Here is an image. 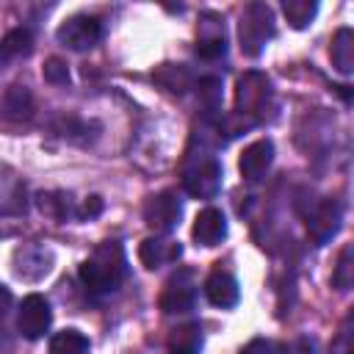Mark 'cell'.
I'll return each instance as SVG.
<instances>
[{
    "instance_id": "4",
    "label": "cell",
    "mask_w": 354,
    "mask_h": 354,
    "mask_svg": "<svg viewBox=\"0 0 354 354\" xmlns=\"http://www.w3.org/2000/svg\"><path fill=\"white\" fill-rule=\"evenodd\" d=\"M183 188L196 199H213L221 191V163L210 152L194 158L183 169Z\"/></svg>"
},
{
    "instance_id": "7",
    "label": "cell",
    "mask_w": 354,
    "mask_h": 354,
    "mask_svg": "<svg viewBox=\"0 0 354 354\" xmlns=\"http://www.w3.org/2000/svg\"><path fill=\"white\" fill-rule=\"evenodd\" d=\"M183 216V202L174 191H160L144 202V221L155 232H171Z\"/></svg>"
},
{
    "instance_id": "28",
    "label": "cell",
    "mask_w": 354,
    "mask_h": 354,
    "mask_svg": "<svg viewBox=\"0 0 354 354\" xmlns=\"http://www.w3.org/2000/svg\"><path fill=\"white\" fill-rule=\"evenodd\" d=\"M241 354H279V348L271 343V340H263V337H254L252 343H246L241 348Z\"/></svg>"
},
{
    "instance_id": "18",
    "label": "cell",
    "mask_w": 354,
    "mask_h": 354,
    "mask_svg": "<svg viewBox=\"0 0 354 354\" xmlns=\"http://www.w3.org/2000/svg\"><path fill=\"white\" fill-rule=\"evenodd\" d=\"M36 202H39V210H41L44 216L55 218V221H66V218H72V216L77 218V207H75L72 196L64 194V191H47V194H39Z\"/></svg>"
},
{
    "instance_id": "8",
    "label": "cell",
    "mask_w": 354,
    "mask_h": 354,
    "mask_svg": "<svg viewBox=\"0 0 354 354\" xmlns=\"http://www.w3.org/2000/svg\"><path fill=\"white\" fill-rule=\"evenodd\" d=\"M340 221H343V207L337 199H321L313 213L307 216V227H310V235L315 241V246H324L329 238H335V232L340 230Z\"/></svg>"
},
{
    "instance_id": "16",
    "label": "cell",
    "mask_w": 354,
    "mask_h": 354,
    "mask_svg": "<svg viewBox=\"0 0 354 354\" xmlns=\"http://www.w3.org/2000/svg\"><path fill=\"white\" fill-rule=\"evenodd\" d=\"M25 213V185L14 174H3L0 169V218Z\"/></svg>"
},
{
    "instance_id": "26",
    "label": "cell",
    "mask_w": 354,
    "mask_h": 354,
    "mask_svg": "<svg viewBox=\"0 0 354 354\" xmlns=\"http://www.w3.org/2000/svg\"><path fill=\"white\" fill-rule=\"evenodd\" d=\"M351 324H354V315L348 313L346 318H343V324H340V329H337V337L332 340V346H329V351L332 354H354V343H351Z\"/></svg>"
},
{
    "instance_id": "12",
    "label": "cell",
    "mask_w": 354,
    "mask_h": 354,
    "mask_svg": "<svg viewBox=\"0 0 354 354\" xmlns=\"http://www.w3.org/2000/svg\"><path fill=\"white\" fill-rule=\"evenodd\" d=\"M271 163H274V144H271V138H260V141H252L241 152L238 169H241V177L243 180L257 183V180L266 177V171L271 169Z\"/></svg>"
},
{
    "instance_id": "31",
    "label": "cell",
    "mask_w": 354,
    "mask_h": 354,
    "mask_svg": "<svg viewBox=\"0 0 354 354\" xmlns=\"http://www.w3.org/2000/svg\"><path fill=\"white\" fill-rule=\"evenodd\" d=\"M293 354H315V351H313V343L299 340V343H296V348H293Z\"/></svg>"
},
{
    "instance_id": "10",
    "label": "cell",
    "mask_w": 354,
    "mask_h": 354,
    "mask_svg": "<svg viewBox=\"0 0 354 354\" xmlns=\"http://www.w3.org/2000/svg\"><path fill=\"white\" fill-rule=\"evenodd\" d=\"M194 301H196V285L191 282V271L185 268L166 282V288L160 293V310L169 315L188 313V310H194Z\"/></svg>"
},
{
    "instance_id": "15",
    "label": "cell",
    "mask_w": 354,
    "mask_h": 354,
    "mask_svg": "<svg viewBox=\"0 0 354 354\" xmlns=\"http://www.w3.org/2000/svg\"><path fill=\"white\" fill-rule=\"evenodd\" d=\"M180 254H183L180 241H169V238H147L138 246V260L149 271L152 268H160V266H169V263H177Z\"/></svg>"
},
{
    "instance_id": "19",
    "label": "cell",
    "mask_w": 354,
    "mask_h": 354,
    "mask_svg": "<svg viewBox=\"0 0 354 354\" xmlns=\"http://www.w3.org/2000/svg\"><path fill=\"white\" fill-rule=\"evenodd\" d=\"M202 351V326L185 324L169 335V354H199Z\"/></svg>"
},
{
    "instance_id": "20",
    "label": "cell",
    "mask_w": 354,
    "mask_h": 354,
    "mask_svg": "<svg viewBox=\"0 0 354 354\" xmlns=\"http://www.w3.org/2000/svg\"><path fill=\"white\" fill-rule=\"evenodd\" d=\"M33 50V36H30V30L28 28H14V30H8L6 36H3V41H0V61L6 64V61H17V58H22V55H28Z\"/></svg>"
},
{
    "instance_id": "21",
    "label": "cell",
    "mask_w": 354,
    "mask_h": 354,
    "mask_svg": "<svg viewBox=\"0 0 354 354\" xmlns=\"http://www.w3.org/2000/svg\"><path fill=\"white\" fill-rule=\"evenodd\" d=\"M88 337L80 329H61L50 337V354H86Z\"/></svg>"
},
{
    "instance_id": "30",
    "label": "cell",
    "mask_w": 354,
    "mask_h": 354,
    "mask_svg": "<svg viewBox=\"0 0 354 354\" xmlns=\"http://www.w3.org/2000/svg\"><path fill=\"white\" fill-rule=\"evenodd\" d=\"M11 301H14L11 290H8L6 285H0V321L8 315V310H11Z\"/></svg>"
},
{
    "instance_id": "3",
    "label": "cell",
    "mask_w": 354,
    "mask_h": 354,
    "mask_svg": "<svg viewBox=\"0 0 354 354\" xmlns=\"http://www.w3.org/2000/svg\"><path fill=\"white\" fill-rule=\"evenodd\" d=\"M271 100V83L263 72H243L238 77V88H235V111L238 116H243L246 124H254L263 119V111Z\"/></svg>"
},
{
    "instance_id": "27",
    "label": "cell",
    "mask_w": 354,
    "mask_h": 354,
    "mask_svg": "<svg viewBox=\"0 0 354 354\" xmlns=\"http://www.w3.org/2000/svg\"><path fill=\"white\" fill-rule=\"evenodd\" d=\"M44 80L55 83V86H66L69 83V69L61 58H47L44 61Z\"/></svg>"
},
{
    "instance_id": "5",
    "label": "cell",
    "mask_w": 354,
    "mask_h": 354,
    "mask_svg": "<svg viewBox=\"0 0 354 354\" xmlns=\"http://www.w3.org/2000/svg\"><path fill=\"white\" fill-rule=\"evenodd\" d=\"M55 39L66 50H75V53L91 50L102 39V22L97 17H91V14H75V17H69V19H64L58 25Z\"/></svg>"
},
{
    "instance_id": "23",
    "label": "cell",
    "mask_w": 354,
    "mask_h": 354,
    "mask_svg": "<svg viewBox=\"0 0 354 354\" xmlns=\"http://www.w3.org/2000/svg\"><path fill=\"white\" fill-rule=\"evenodd\" d=\"M354 282V249L351 246H343L340 249V257H337V266L332 271V285L337 290H348Z\"/></svg>"
},
{
    "instance_id": "14",
    "label": "cell",
    "mask_w": 354,
    "mask_h": 354,
    "mask_svg": "<svg viewBox=\"0 0 354 354\" xmlns=\"http://www.w3.org/2000/svg\"><path fill=\"white\" fill-rule=\"evenodd\" d=\"M191 235L196 246H218L227 238V218L218 207H205L191 227Z\"/></svg>"
},
{
    "instance_id": "2",
    "label": "cell",
    "mask_w": 354,
    "mask_h": 354,
    "mask_svg": "<svg viewBox=\"0 0 354 354\" xmlns=\"http://www.w3.org/2000/svg\"><path fill=\"white\" fill-rule=\"evenodd\" d=\"M238 39H241V50L249 58H257L266 44L274 39V14L266 3H249L243 17H241V28H238Z\"/></svg>"
},
{
    "instance_id": "1",
    "label": "cell",
    "mask_w": 354,
    "mask_h": 354,
    "mask_svg": "<svg viewBox=\"0 0 354 354\" xmlns=\"http://www.w3.org/2000/svg\"><path fill=\"white\" fill-rule=\"evenodd\" d=\"M80 282L86 288V293L91 296H108L113 293L124 277H127V257L119 241H102L91 257H86L80 263Z\"/></svg>"
},
{
    "instance_id": "22",
    "label": "cell",
    "mask_w": 354,
    "mask_h": 354,
    "mask_svg": "<svg viewBox=\"0 0 354 354\" xmlns=\"http://www.w3.org/2000/svg\"><path fill=\"white\" fill-rule=\"evenodd\" d=\"M282 14H285L290 28L304 30L315 19V14H318V3L315 0H285L282 3Z\"/></svg>"
},
{
    "instance_id": "29",
    "label": "cell",
    "mask_w": 354,
    "mask_h": 354,
    "mask_svg": "<svg viewBox=\"0 0 354 354\" xmlns=\"http://www.w3.org/2000/svg\"><path fill=\"white\" fill-rule=\"evenodd\" d=\"M100 213H102V199H100V196H88V199L77 207V218H80V221L94 218V216H100Z\"/></svg>"
},
{
    "instance_id": "6",
    "label": "cell",
    "mask_w": 354,
    "mask_h": 354,
    "mask_svg": "<svg viewBox=\"0 0 354 354\" xmlns=\"http://www.w3.org/2000/svg\"><path fill=\"white\" fill-rule=\"evenodd\" d=\"M53 324V310L50 301L41 293H30L22 299L19 304V315H17V329L22 332V337L28 340H39L44 337V332Z\"/></svg>"
},
{
    "instance_id": "25",
    "label": "cell",
    "mask_w": 354,
    "mask_h": 354,
    "mask_svg": "<svg viewBox=\"0 0 354 354\" xmlns=\"http://www.w3.org/2000/svg\"><path fill=\"white\" fill-rule=\"evenodd\" d=\"M196 53L202 58H221L227 53V41H224V30L216 33H199L196 39Z\"/></svg>"
},
{
    "instance_id": "9",
    "label": "cell",
    "mask_w": 354,
    "mask_h": 354,
    "mask_svg": "<svg viewBox=\"0 0 354 354\" xmlns=\"http://www.w3.org/2000/svg\"><path fill=\"white\" fill-rule=\"evenodd\" d=\"M50 268H53V252L41 243H25L14 252V271H17V277H22L28 282L47 277Z\"/></svg>"
},
{
    "instance_id": "11",
    "label": "cell",
    "mask_w": 354,
    "mask_h": 354,
    "mask_svg": "<svg viewBox=\"0 0 354 354\" xmlns=\"http://www.w3.org/2000/svg\"><path fill=\"white\" fill-rule=\"evenodd\" d=\"M0 119L6 124H28L33 119V94L28 86L14 83L0 97Z\"/></svg>"
},
{
    "instance_id": "24",
    "label": "cell",
    "mask_w": 354,
    "mask_h": 354,
    "mask_svg": "<svg viewBox=\"0 0 354 354\" xmlns=\"http://www.w3.org/2000/svg\"><path fill=\"white\" fill-rule=\"evenodd\" d=\"M155 80L169 88V91H183L188 83H191V75L183 69V66H174V64H163L158 72H155Z\"/></svg>"
},
{
    "instance_id": "17",
    "label": "cell",
    "mask_w": 354,
    "mask_h": 354,
    "mask_svg": "<svg viewBox=\"0 0 354 354\" xmlns=\"http://www.w3.org/2000/svg\"><path fill=\"white\" fill-rule=\"evenodd\" d=\"M329 55H332V66L340 75H351V69H354V33H351V28H340L335 33Z\"/></svg>"
},
{
    "instance_id": "13",
    "label": "cell",
    "mask_w": 354,
    "mask_h": 354,
    "mask_svg": "<svg viewBox=\"0 0 354 354\" xmlns=\"http://www.w3.org/2000/svg\"><path fill=\"white\" fill-rule=\"evenodd\" d=\"M205 296L213 307H221V310H230L241 301V288H238V279L224 271V268H213L205 279Z\"/></svg>"
}]
</instances>
